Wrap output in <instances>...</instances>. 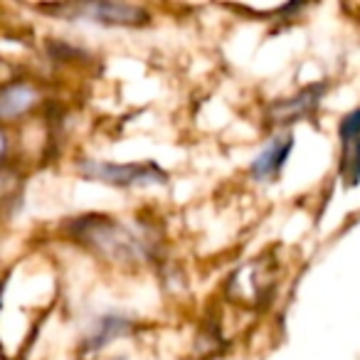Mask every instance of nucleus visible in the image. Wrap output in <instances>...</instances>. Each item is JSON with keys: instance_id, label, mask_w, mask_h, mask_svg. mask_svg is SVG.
<instances>
[{"instance_id": "nucleus-1", "label": "nucleus", "mask_w": 360, "mask_h": 360, "mask_svg": "<svg viewBox=\"0 0 360 360\" xmlns=\"http://www.w3.org/2000/svg\"><path fill=\"white\" fill-rule=\"evenodd\" d=\"M70 235L89 250L109 257V259H139L146 255L143 245L136 235L126 232L109 215H82L70 225Z\"/></svg>"}, {"instance_id": "nucleus-2", "label": "nucleus", "mask_w": 360, "mask_h": 360, "mask_svg": "<svg viewBox=\"0 0 360 360\" xmlns=\"http://www.w3.org/2000/svg\"><path fill=\"white\" fill-rule=\"evenodd\" d=\"M40 13H50L62 20H84L109 27H146L150 15L146 8L129 6V3H109V0H94V3H52V6H37Z\"/></svg>"}, {"instance_id": "nucleus-3", "label": "nucleus", "mask_w": 360, "mask_h": 360, "mask_svg": "<svg viewBox=\"0 0 360 360\" xmlns=\"http://www.w3.org/2000/svg\"><path fill=\"white\" fill-rule=\"evenodd\" d=\"M79 173L86 180H96V183L114 188H148L168 183V173L150 160L146 163H109V160L86 158L79 163Z\"/></svg>"}, {"instance_id": "nucleus-4", "label": "nucleus", "mask_w": 360, "mask_h": 360, "mask_svg": "<svg viewBox=\"0 0 360 360\" xmlns=\"http://www.w3.org/2000/svg\"><path fill=\"white\" fill-rule=\"evenodd\" d=\"M326 91H328V82H316V84L304 86V89L296 91L289 99L274 101V104L266 109V121L274 126H289V124H296V121L311 119V116L319 111Z\"/></svg>"}, {"instance_id": "nucleus-5", "label": "nucleus", "mask_w": 360, "mask_h": 360, "mask_svg": "<svg viewBox=\"0 0 360 360\" xmlns=\"http://www.w3.org/2000/svg\"><path fill=\"white\" fill-rule=\"evenodd\" d=\"M340 141V163L338 175L345 188L360 186V106L340 119L338 124Z\"/></svg>"}, {"instance_id": "nucleus-6", "label": "nucleus", "mask_w": 360, "mask_h": 360, "mask_svg": "<svg viewBox=\"0 0 360 360\" xmlns=\"http://www.w3.org/2000/svg\"><path fill=\"white\" fill-rule=\"evenodd\" d=\"M291 148H294V136L291 134H281L274 136L259 153L255 155L250 165V175L259 183H271L281 175L286 160L291 155Z\"/></svg>"}, {"instance_id": "nucleus-7", "label": "nucleus", "mask_w": 360, "mask_h": 360, "mask_svg": "<svg viewBox=\"0 0 360 360\" xmlns=\"http://www.w3.org/2000/svg\"><path fill=\"white\" fill-rule=\"evenodd\" d=\"M131 328H134V323H131L129 319H124V316H101V319L94 323V328L84 335L82 350L96 353V350H101L104 345H109L111 340L126 335Z\"/></svg>"}, {"instance_id": "nucleus-8", "label": "nucleus", "mask_w": 360, "mask_h": 360, "mask_svg": "<svg viewBox=\"0 0 360 360\" xmlns=\"http://www.w3.org/2000/svg\"><path fill=\"white\" fill-rule=\"evenodd\" d=\"M37 94L30 84L25 82H13V84L3 86V94H0V111L6 119H13L18 114H25L32 104H35Z\"/></svg>"}]
</instances>
